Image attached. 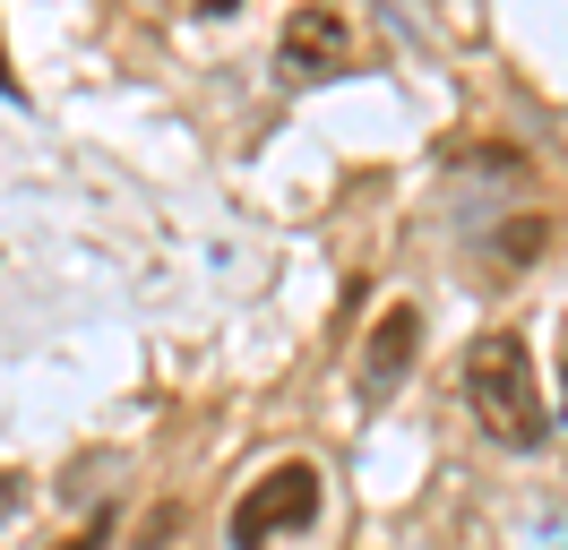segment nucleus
Segmentation results:
<instances>
[{
    "mask_svg": "<svg viewBox=\"0 0 568 550\" xmlns=\"http://www.w3.org/2000/svg\"><path fill=\"white\" fill-rule=\"evenodd\" d=\"M0 86H9V61H0Z\"/></svg>",
    "mask_w": 568,
    "mask_h": 550,
    "instance_id": "8",
    "label": "nucleus"
},
{
    "mask_svg": "<svg viewBox=\"0 0 568 550\" xmlns=\"http://www.w3.org/2000/svg\"><path fill=\"white\" fill-rule=\"evenodd\" d=\"M320 516V465L311 456H284V465H267V473L250 481L242 499H233V550H267V542H284V533H302Z\"/></svg>",
    "mask_w": 568,
    "mask_h": 550,
    "instance_id": "2",
    "label": "nucleus"
},
{
    "mask_svg": "<svg viewBox=\"0 0 568 550\" xmlns=\"http://www.w3.org/2000/svg\"><path fill=\"white\" fill-rule=\"evenodd\" d=\"M9 499H18V481H0V516H9Z\"/></svg>",
    "mask_w": 568,
    "mask_h": 550,
    "instance_id": "7",
    "label": "nucleus"
},
{
    "mask_svg": "<svg viewBox=\"0 0 568 550\" xmlns=\"http://www.w3.org/2000/svg\"><path fill=\"white\" fill-rule=\"evenodd\" d=\"M465 405H474V421H483L499 447H542L551 439V405H542L534 353H526V336H508V327L465 353Z\"/></svg>",
    "mask_w": 568,
    "mask_h": 550,
    "instance_id": "1",
    "label": "nucleus"
},
{
    "mask_svg": "<svg viewBox=\"0 0 568 550\" xmlns=\"http://www.w3.org/2000/svg\"><path fill=\"white\" fill-rule=\"evenodd\" d=\"M345 61H354V18L345 9H284V34H276L284 78H336Z\"/></svg>",
    "mask_w": 568,
    "mask_h": 550,
    "instance_id": "3",
    "label": "nucleus"
},
{
    "mask_svg": "<svg viewBox=\"0 0 568 550\" xmlns=\"http://www.w3.org/2000/svg\"><path fill=\"white\" fill-rule=\"evenodd\" d=\"M52 550H104V516H95V524H78L70 542H52Z\"/></svg>",
    "mask_w": 568,
    "mask_h": 550,
    "instance_id": "6",
    "label": "nucleus"
},
{
    "mask_svg": "<svg viewBox=\"0 0 568 550\" xmlns=\"http://www.w3.org/2000/svg\"><path fill=\"white\" fill-rule=\"evenodd\" d=\"M542 233H551V224H542V215H508V224H499V258H542Z\"/></svg>",
    "mask_w": 568,
    "mask_h": 550,
    "instance_id": "5",
    "label": "nucleus"
},
{
    "mask_svg": "<svg viewBox=\"0 0 568 550\" xmlns=\"http://www.w3.org/2000/svg\"><path fill=\"white\" fill-rule=\"evenodd\" d=\"M414 353H423V302H388L362 336V396H396Z\"/></svg>",
    "mask_w": 568,
    "mask_h": 550,
    "instance_id": "4",
    "label": "nucleus"
}]
</instances>
